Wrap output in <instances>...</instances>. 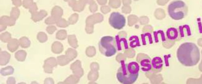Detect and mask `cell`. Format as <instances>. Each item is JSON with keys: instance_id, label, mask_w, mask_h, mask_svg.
Instances as JSON below:
<instances>
[{"instance_id": "d590c367", "label": "cell", "mask_w": 202, "mask_h": 84, "mask_svg": "<svg viewBox=\"0 0 202 84\" xmlns=\"http://www.w3.org/2000/svg\"><path fill=\"white\" fill-rule=\"evenodd\" d=\"M12 4L16 7H20L22 4V1L21 0H13Z\"/></svg>"}, {"instance_id": "60d3db41", "label": "cell", "mask_w": 202, "mask_h": 84, "mask_svg": "<svg viewBox=\"0 0 202 84\" xmlns=\"http://www.w3.org/2000/svg\"><path fill=\"white\" fill-rule=\"evenodd\" d=\"M179 31H180V36H181V37H184L185 35H184L183 27V26H180V27H179Z\"/></svg>"}, {"instance_id": "5b68a950", "label": "cell", "mask_w": 202, "mask_h": 84, "mask_svg": "<svg viewBox=\"0 0 202 84\" xmlns=\"http://www.w3.org/2000/svg\"><path fill=\"white\" fill-rule=\"evenodd\" d=\"M109 23L115 29H121L125 25V18L120 13L114 12L110 14Z\"/></svg>"}, {"instance_id": "52a82bcc", "label": "cell", "mask_w": 202, "mask_h": 84, "mask_svg": "<svg viewBox=\"0 0 202 84\" xmlns=\"http://www.w3.org/2000/svg\"><path fill=\"white\" fill-rule=\"evenodd\" d=\"M140 63L141 70L143 72L149 71L152 69V64H151L150 58L146 54H144V57L141 60L137 61Z\"/></svg>"}, {"instance_id": "d6986e66", "label": "cell", "mask_w": 202, "mask_h": 84, "mask_svg": "<svg viewBox=\"0 0 202 84\" xmlns=\"http://www.w3.org/2000/svg\"><path fill=\"white\" fill-rule=\"evenodd\" d=\"M65 55L70 60V61H73L78 56V53L75 50L69 48L65 52Z\"/></svg>"}, {"instance_id": "f546056e", "label": "cell", "mask_w": 202, "mask_h": 84, "mask_svg": "<svg viewBox=\"0 0 202 84\" xmlns=\"http://www.w3.org/2000/svg\"><path fill=\"white\" fill-rule=\"evenodd\" d=\"M57 26L60 28H66L70 24L68 21H66L65 19L60 18L56 22Z\"/></svg>"}, {"instance_id": "8fae6325", "label": "cell", "mask_w": 202, "mask_h": 84, "mask_svg": "<svg viewBox=\"0 0 202 84\" xmlns=\"http://www.w3.org/2000/svg\"><path fill=\"white\" fill-rule=\"evenodd\" d=\"M48 15V13L45 10H41L39 12H35L31 14V19L34 22L41 21Z\"/></svg>"}, {"instance_id": "4316f807", "label": "cell", "mask_w": 202, "mask_h": 84, "mask_svg": "<svg viewBox=\"0 0 202 84\" xmlns=\"http://www.w3.org/2000/svg\"><path fill=\"white\" fill-rule=\"evenodd\" d=\"M67 37V31L65 29H60V30L58 31L56 34V38L58 40H65Z\"/></svg>"}, {"instance_id": "277c9868", "label": "cell", "mask_w": 202, "mask_h": 84, "mask_svg": "<svg viewBox=\"0 0 202 84\" xmlns=\"http://www.w3.org/2000/svg\"><path fill=\"white\" fill-rule=\"evenodd\" d=\"M99 48L100 51L105 56H113L116 52L115 39L111 36L103 37L99 42Z\"/></svg>"}, {"instance_id": "3957f363", "label": "cell", "mask_w": 202, "mask_h": 84, "mask_svg": "<svg viewBox=\"0 0 202 84\" xmlns=\"http://www.w3.org/2000/svg\"><path fill=\"white\" fill-rule=\"evenodd\" d=\"M169 16L173 19L180 20L184 18L188 13V7L182 1H174L168 6Z\"/></svg>"}, {"instance_id": "f1b7e54d", "label": "cell", "mask_w": 202, "mask_h": 84, "mask_svg": "<svg viewBox=\"0 0 202 84\" xmlns=\"http://www.w3.org/2000/svg\"><path fill=\"white\" fill-rule=\"evenodd\" d=\"M37 39L40 43L46 42L48 39L47 34L44 32H39L37 35Z\"/></svg>"}, {"instance_id": "ffe728a7", "label": "cell", "mask_w": 202, "mask_h": 84, "mask_svg": "<svg viewBox=\"0 0 202 84\" xmlns=\"http://www.w3.org/2000/svg\"><path fill=\"white\" fill-rule=\"evenodd\" d=\"M27 53L25 50H20L15 53V57L17 61L23 62L25 60Z\"/></svg>"}, {"instance_id": "d4e9b609", "label": "cell", "mask_w": 202, "mask_h": 84, "mask_svg": "<svg viewBox=\"0 0 202 84\" xmlns=\"http://www.w3.org/2000/svg\"><path fill=\"white\" fill-rule=\"evenodd\" d=\"M20 11L17 7H13L10 13V17L16 21L20 17Z\"/></svg>"}, {"instance_id": "7c38bea8", "label": "cell", "mask_w": 202, "mask_h": 84, "mask_svg": "<svg viewBox=\"0 0 202 84\" xmlns=\"http://www.w3.org/2000/svg\"><path fill=\"white\" fill-rule=\"evenodd\" d=\"M15 20L12 18L8 16H2L0 18V25H2L6 26L12 27L15 25Z\"/></svg>"}, {"instance_id": "2e32d148", "label": "cell", "mask_w": 202, "mask_h": 84, "mask_svg": "<svg viewBox=\"0 0 202 84\" xmlns=\"http://www.w3.org/2000/svg\"><path fill=\"white\" fill-rule=\"evenodd\" d=\"M64 50V47L62 44L59 41H55L52 46V51L55 54H61Z\"/></svg>"}, {"instance_id": "d6a6232c", "label": "cell", "mask_w": 202, "mask_h": 84, "mask_svg": "<svg viewBox=\"0 0 202 84\" xmlns=\"http://www.w3.org/2000/svg\"><path fill=\"white\" fill-rule=\"evenodd\" d=\"M33 2V1L31 0H24L23 2V6L25 9H29Z\"/></svg>"}, {"instance_id": "ac0fdd59", "label": "cell", "mask_w": 202, "mask_h": 84, "mask_svg": "<svg viewBox=\"0 0 202 84\" xmlns=\"http://www.w3.org/2000/svg\"><path fill=\"white\" fill-rule=\"evenodd\" d=\"M79 81V78L74 75H71L68 77L63 82L59 83L58 84H77Z\"/></svg>"}, {"instance_id": "8992f818", "label": "cell", "mask_w": 202, "mask_h": 84, "mask_svg": "<svg viewBox=\"0 0 202 84\" xmlns=\"http://www.w3.org/2000/svg\"><path fill=\"white\" fill-rule=\"evenodd\" d=\"M57 61L55 58L51 57L46 59L44 61L43 68L45 73L47 74L53 73V68L58 65Z\"/></svg>"}, {"instance_id": "7402d4cb", "label": "cell", "mask_w": 202, "mask_h": 84, "mask_svg": "<svg viewBox=\"0 0 202 84\" xmlns=\"http://www.w3.org/2000/svg\"><path fill=\"white\" fill-rule=\"evenodd\" d=\"M68 41L70 45L74 48H77L79 47L78 41L75 35H69L68 37Z\"/></svg>"}, {"instance_id": "5bb4252c", "label": "cell", "mask_w": 202, "mask_h": 84, "mask_svg": "<svg viewBox=\"0 0 202 84\" xmlns=\"http://www.w3.org/2000/svg\"><path fill=\"white\" fill-rule=\"evenodd\" d=\"M11 58V54L7 51L0 52V65L5 66L9 63Z\"/></svg>"}, {"instance_id": "7a4b0ae2", "label": "cell", "mask_w": 202, "mask_h": 84, "mask_svg": "<svg viewBox=\"0 0 202 84\" xmlns=\"http://www.w3.org/2000/svg\"><path fill=\"white\" fill-rule=\"evenodd\" d=\"M140 66L137 62H132L127 64L124 61H121V66L118 70L116 77L121 83H134L137 80L139 75Z\"/></svg>"}, {"instance_id": "7bdbcfd3", "label": "cell", "mask_w": 202, "mask_h": 84, "mask_svg": "<svg viewBox=\"0 0 202 84\" xmlns=\"http://www.w3.org/2000/svg\"><path fill=\"white\" fill-rule=\"evenodd\" d=\"M199 31L200 32L201 34L202 33V26L201 23V22H199Z\"/></svg>"}, {"instance_id": "ba28073f", "label": "cell", "mask_w": 202, "mask_h": 84, "mask_svg": "<svg viewBox=\"0 0 202 84\" xmlns=\"http://www.w3.org/2000/svg\"><path fill=\"white\" fill-rule=\"evenodd\" d=\"M70 68L72 71L74 75L80 78L84 75V71L81 68V62L79 60H77L72 64Z\"/></svg>"}, {"instance_id": "44dd1931", "label": "cell", "mask_w": 202, "mask_h": 84, "mask_svg": "<svg viewBox=\"0 0 202 84\" xmlns=\"http://www.w3.org/2000/svg\"><path fill=\"white\" fill-rule=\"evenodd\" d=\"M58 64L60 66H65L71 62L66 55H61L57 57Z\"/></svg>"}, {"instance_id": "e575fe53", "label": "cell", "mask_w": 202, "mask_h": 84, "mask_svg": "<svg viewBox=\"0 0 202 84\" xmlns=\"http://www.w3.org/2000/svg\"><path fill=\"white\" fill-rule=\"evenodd\" d=\"M38 8L37 6L36 3V2H33V4L31 6L30 8L29 9V11L32 14L33 13L37 11L38 10Z\"/></svg>"}, {"instance_id": "b9f144b4", "label": "cell", "mask_w": 202, "mask_h": 84, "mask_svg": "<svg viewBox=\"0 0 202 84\" xmlns=\"http://www.w3.org/2000/svg\"><path fill=\"white\" fill-rule=\"evenodd\" d=\"M7 26L0 25V32H1L5 30L7 28Z\"/></svg>"}, {"instance_id": "4fadbf2b", "label": "cell", "mask_w": 202, "mask_h": 84, "mask_svg": "<svg viewBox=\"0 0 202 84\" xmlns=\"http://www.w3.org/2000/svg\"><path fill=\"white\" fill-rule=\"evenodd\" d=\"M20 45V42L18 40L16 39H12L8 42L7 48L11 52L14 53L17 50Z\"/></svg>"}, {"instance_id": "484cf974", "label": "cell", "mask_w": 202, "mask_h": 84, "mask_svg": "<svg viewBox=\"0 0 202 84\" xmlns=\"http://www.w3.org/2000/svg\"><path fill=\"white\" fill-rule=\"evenodd\" d=\"M129 40L130 41L129 45L132 48H134L137 47V46H141L140 45V41H139V38L136 35L130 37Z\"/></svg>"}, {"instance_id": "cb8c5ba5", "label": "cell", "mask_w": 202, "mask_h": 84, "mask_svg": "<svg viewBox=\"0 0 202 84\" xmlns=\"http://www.w3.org/2000/svg\"><path fill=\"white\" fill-rule=\"evenodd\" d=\"M20 45L23 48H27L30 47L31 45L30 41L26 37H23L19 40Z\"/></svg>"}, {"instance_id": "30bf717a", "label": "cell", "mask_w": 202, "mask_h": 84, "mask_svg": "<svg viewBox=\"0 0 202 84\" xmlns=\"http://www.w3.org/2000/svg\"><path fill=\"white\" fill-rule=\"evenodd\" d=\"M68 2L69 6L72 8V10L74 11L81 12L84 9L85 4L84 1H67Z\"/></svg>"}, {"instance_id": "1f68e13d", "label": "cell", "mask_w": 202, "mask_h": 84, "mask_svg": "<svg viewBox=\"0 0 202 84\" xmlns=\"http://www.w3.org/2000/svg\"><path fill=\"white\" fill-rule=\"evenodd\" d=\"M58 19L54 17L50 16L45 20V23L47 25L54 24H56Z\"/></svg>"}, {"instance_id": "ab89813d", "label": "cell", "mask_w": 202, "mask_h": 84, "mask_svg": "<svg viewBox=\"0 0 202 84\" xmlns=\"http://www.w3.org/2000/svg\"><path fill=\"white\" fill-rule=\"evenodd\" d=\"M183 27L187 29V35H188V36H190L191 35V32L189 26L187 25H185Z\"/></svg>"}, {"instance_id": "6da1fadb", "label": "cell", "mask_w": 202, "mask_h": 84, "mask_svg": "<svg viewBox=\"0 0 202 84\" xmlns=\"http://www.w3.org/2000/svg\"><path fill=\"white\" fill-rule=\"evenodd\" d=\"M177 56L182 64L186 67H192L196 65L200 60V51L195 44L185 42L178 48Z\"/></svg>"}, {"instance_id": "9a60e30c", "label": "cell", "mask_w": 202, "mask_h": 84, "mask_svg": "<svg viewBox=\"0 0 202 84\" xmlns=\"http://www.w3.org/2000/svg\"><path fill=\"white\" fill-rule=\"evenodd\" d=\"M51 15L52 16L54 17L57 19H59L61 18L62 17L63 15V10L59 6H54L52 8L51 11Z\"/></svg>"}, {"instance_id": "4dcf8cb0", "label": "cell", "mask_w": 202, "mask_h": 84, "mask_svg": "<svg viewBox=\"0 0 202 84\" xmlns=\"http://www.w3.org/2000/svg\"><path fill=\"white\" fill-rule=\"evenodd\" d=\"M78 18H79V15L78 14H73L71 15L68 18V22L69 23L70 25L74 24L78 21Z\"/></svg>"}, {"instance_id": "74e56055", "label": "cell", "mask_w": 202, "mask_h": 84, "mask_svg": "<svg viewBox=\"0 0 202 84\" xmlns=\"http://www.w3.org/2000/svg\"><path fill=\"white\" fill-rule=\"evenodd\" d=\"M54 83V80L52 78H47L45 79L44 81V84H53Z\"/></svg>"}, {"instance_id": "603a6c76", "label": "cell", "mask_w": 202, "mask_h": 84, "mask_svg": "<svg viewBox=\"0 0 202 84\" xmlns=\"http://www.w3.org/2000/svg\"><path fill=\"white\" fill-rule=\"evenodd\" d=\"M14 68L12 66H8V67L2 68L1 70V74L2 76H6L7 75H12L14 74Z\"/></svg>"}, {"instance_id": "e0dca14e", "label": "cell", "mask_w": 202, "mask_h": 84, "mask_svg": "<svg viewBox=\"0 0 202 84\" xmlns=\"http://www.w3.org/2000/svg\"><path fill=\"white\" fill-rule=\"evenodd\" d=\"M167 36L168 39L170 40H175L178 37V32L177 29L174 28H171L167 29Z\"/></svg>"}, {"instance_id": "83f0119b", "label": "cell", "mask_w": 202, "mask_h": 84, "mask_svg": "<svg viewBox=\"0 0 202 84\" xmlns=\"http://www.w3.org/2000/svg\"><path fill=\"white\" fill-rule=\"evenodd\" d=\"M0 39L4 43L8 42L12 39L11 34L8 32L2 33L0 35Z\"/></svg>"}, {"instance_id": "9c48e42d", "label": "cell", "mask_w": 202, "mask_h": 84, "mask_svg": "<svg viewBox=\"0 0 202 84\" xmlns=\"http://www.w3.org/2000/svg\"><path fill=\"white\" fill-rule=\"evenodd\" d=\"M151 64L152 70L156 72L161 71L163 66V62L161 57H155L153 58Z\"/></svg>"}, {"instance_id": "8d00e7d4", "label": "cell", "mask_w": 202, "mask_h": 84, "mask_svg": "<svg viewBox=\"0 0 202 84\" xmlns=\"http://www.w3.org/2000/svg\"><path fill=\"white\" fill-rule=\"evenodd\" d=\"M16 83L15 78L12 77H10L8 78L7 81V83L8 84H15Z\"/></svg>"}, {"instance_id": "836d02e7", "label": "cell", "mask_w": 202, "mask_h": 84, "mask_svg": "<svg viewBox=\"0 0 202 84\" xmlns=\"http://www.w3.org/2000/svg\"><path fill=\"white\" fill-rule=\"evenodd\" d=\"M46 31L50 35H52L57 30L56 27L54 26H49L46 28Z\"/></svg>"}, {"instance_id": "f35d334b", "label": "cell", "mask_w": 202, "mask_h": 84, "mask_svg": "<svg viewBox=\"0 0 202 84\" xmlns=\"http://www.w3.org/2000/svg\"><path fill=\"white\" fill-rule=\"evenodd\" d=\"M159 34H161V39L163 42L166 41V38H165V34L163 32L162 30H159L158 32Z\"/></svg>"}]
</instances>
